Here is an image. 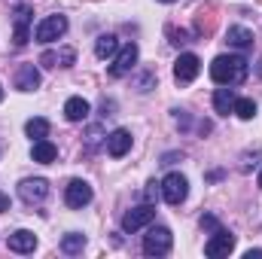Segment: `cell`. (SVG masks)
I'll return each mask as SVG.
<instances>
[{
    "label": "cell",
    "mask_w": 262,
    "mask_h": 259,
    "mask_svg": "<svg viewBox=\"0 0 262 259\" xmlns=\"http://www.w3.org/2000/svg\"><path fill=\"white\" fill-rule=\"evenodd\" d=\"M119 52V40L113 37V34H101L98 40H95V55L104 61V58H113Z\"/></svg>",
    "instance_id": "obj_18"
},
{
    "label": "cell",
    "mask_w": 262,
    "mask_h": 259,
    "mask_svg": "<svg viewBox=\"0 0 262 259\" xmlns=\"http://www.w3.org/2000/svg\"><path fill=\"white\" fill-rule=\"evenodd\" d=\"M186 195H189V180H186L180 171H171V174L162 180V198H165L171 207L183 204V201H186Z\"/></svg>",
    "instance_id": "obj_2"
},
{
    "label": "cell",
    "mask_w": 262,
    "mask_h": 259,
    "mask_svg": "<svg viewBox=\"0 0 262 259\" xmlns=\"http://www.w3.org/2000/svg\"><path fill=\"white\" fill-rule=\"evenodd\" d=\"M28 21H31V6H18L15 9V46H25L31 40V31H28Z\"/></svg>",
    "instance_id": "obj_16"
},
{
    "label": "cell",
    "mask_w": 262,
    "mask_h": 259,
    "mask_svg": "<svg viewBox=\"0 0 262 259\" xmlns=\"http://www.w3.org/2000/svg\"><path fill=\"white\" fill-rule=\"evenodd\" d=\"M18 195H21V201H28V204H40V201H46V195H49V183H46L43 177H28V180L18 183Z\"/></svg>",
    "instance_id": "obj_9"
},
{
    "label": "cell",
    "mask_w": 262,
    "mask_h": 259,
    "mask_svg": "<svg viewBox=\"0 0 262 259\" xmlns=\"http://www.w3.org/2000/svg\"><path fill=\"white\" fill-rule=\"evenodd\" d=\"M232 113H238L241 119H253V116H256V101H253V98H235Z\"/></svg>",
    "instance_id": "obj_22"
},
{
    "label": "cell",
    "mask_w": 262,
    "mask_h": 259,
    "mask_svg": "<svg viewBox=\"0 0 262 259\" xmlns=\"http://www.w3.org/2000/svg\"><path fill=\"white\" fill-rule=\"evenodd\" d=\"M226 43L232 46V49H253V31L250 28H241V25H232L229 31H226Z\"/></svg>",
    "instance_id": "obj_13"
},
{
    "label": "cell",
    "mask_w": 262,
    "mask_h": 259,
    "mask_svg": "<svg viewBox=\"0 0 262 259\" xmlns=\"http://www.w3.org/2000/svg\"><path fill=\"white\" fill-rule=\"evenodd\" d=\"M259 3H262V0H259Z\"/></svg>",
    "instance_id": "obj_36"
},
{
    "label": "cell",
    "mask_w": 262,
    "mask_h": 259,
    "mask_svg": "<svg viewBox=\"0 0 262 259\" xmlns=\"http://www.w3.org/2000/svg\"><path fill=\"white\" fill-rule=\"evenodd\" d=\"M244 256H247V259H262V250H247Z\"/></svg>",
    "instance_id": "obj_32"
},
{
    "label": "cell",
    "mask_w": 262,
    "mask_h": 259,
    "mask_svg": "<svg viewBox=\"0 0 262 259\" xmlns=\"http://www.w3.org/2000/svg\"><path fill=\"white\" fill-rule=\"evenodd\" d=\"M159 192H162V183L149 180V183H146V201H156V198H159Z\"/></svg>",
    "instance_id": "obj_28"
},
{
    "label": "cell",
    "mask_w": 262,
    "mask_h": 259,
    "mask_svg": "<svg viewBox=\"0 0 262 259\" xmlns=\"http://www.w3.org/2000/svg\"><path fill=\"white\" fill-rule=\"evenodd\" d=\"M216 31V6L213 3H201L195 12V21H192V34L198 40H210Z\"/></svg>",
    "instance_id": "obj_5"
},
{
    "label": "cell",
    "mask_w": 262,
    "mask_h": 259,
    "mask_svg": "<svg viewBox=\"0 0 262 259\" xmlns=\"http://www.w3.org/2000/svg\"><path fill=\"white\" fill-rule=\"evenodd\" d=\"M82 247H85V235H79V232H67L64 238H61V250L70 253V256L82 253Z\"/></svg>",
    "instance_id": "obj_21"
},
{
    "label": "cell",
    "mask_w": 262,
    "mask_h": 259,
    "mask_svg": "<svg viewBox=\"0 0 262 259\" xmlns=\"http://www.w3.org/2000/svg\"><path fill=\"white\" fill-rule=\"evenodd\" d=\"M250 73V64L244 55H220L210 64V79L216 85H241Z\"/></svg>",
    "instance_id": "obj_1"
},
{
    "label": "cell",
    "mask_w": 262,
    "mask_h": 259,
    "mask_svg": "<svg viewBox=\"0 0 262 259\" xmlns=\"http://www.w3.org/2000/svg\"><path fill=\"white\" fill-rule=\"evenodd\" d=\"M137 64V43H125L122 49H119V55H116V61L110 64V76L113 79H119V76H125L131 73Z\"/></svg>",
    "instance_id": "obj_10"
},
{
    "label": "cell",
    "mask_w": 262,
    "mask_h": 259,
    "mask_svg": "<svg viewBox=\"0 0 262 259\" xmlns=\"http://www.w3.org/2000/svg\"><path fill=\"white\" fill-rule=\"evenodd\" d=\"M55 156H58V149H55V143H52V140H46V137L34 140V146H31V159H34V162L49 165V162H55Z\"/></svg>",
    "instance_id": "obj_17"
},
{
    "label": "cell",
    "mask_w": 262,
    "mask_h": 259,
    "mask_svg": "<svg viewBox=\"0 0 262 259\" xmlns=\"http://www.w3.org/2000/svg\"><path fill=\"white\" fill-rule=\"evenodd\" d=\"M40 85V70L34 64H21L18 73H15V89L18 92H34Z\"/></svg>",
    "instance_id": "obj_15"
},
{
    "label": "cell",
    "mask_w": 262,
    "mask_h": 259,
    "mask_svg": "<svg viewBox=\"0 0 262 259\" xmlns=\"http://www.w3.org/2000/svg\"><path fill=\"white\" fill-rule=\"evenodd\" d=\"M156 220V204L152 201H146V204H140V207H131L128 213L122 217V232H137V229H143V226H149Z\"/></svg>",
    "instance_id": "obj_6"
},
{
    "label": "cell",
    "mask_w": 262,
    "mask_h": 259,
    "mask_svg": "<svg viewBox=\"0 0 262 259\" xmlns=\"http://www.w3.org/2000/svg\"><path fill=\"white\" fill-rule=\"evenodd\" d=\"M6 244H9L12 253H34V247H37V235L28 232V229H18V232H12V235L6 238Z\"/></svg>",
    "instance_id": "obj_12"
},
{
    "label": "cell",
    "mask_w": 262,
    "mask_h": 259,
    "mask_svg": "<svg viewBox=\"0 0 262 259\" xmlns=\"http://www.w3.org/2000/svg\"><path fill=\"white\" fill-rule=\"evenodd\" d=\"M165 34L171 37V43H174V46H186V43H189V31H183V28L168 25V28H165Z\"/></svg>",
    "instance_id": "obj_24"
},
{
    "label": "cell",
    "mask_w": 262,
    "mask_h": 259,
    "mask_svg": "<svg viewBox=\"0 0 262 259\" xmlns=\"http://www.w3.org/2000/svg\"><path fill=\"white\" fill-rule=\"evenodd\" d=\"M64 201H67V207H76V210L85 207L92 201V186L85 180H70L64 189Z\"/></svg>",
    "instance_id": "obj_11"
},
{
    "label": "cell",
    "mask_w": 262,
    "mask_h": 259,
    "mask_svg": "<svg viewBox=\"0 0 262 259\" xmlns=\"http://www.w3.org/2000/svg\"><path fill=\"white\" fill-rule=\"evenodd\" d=\"M198 70H201V58H198L195 52H183V55L174 61V79H177L180 85H189L198 76Z\"/></svg>",
    "instance_id": "obj_8"
},
{
    "label": "cell",
    "mask_w": 262,
    "mask_h": 259,
    "mask_svg": "<svg viewBox=\"0 0 262 259\" xmlns=\"http://www.w3.org/2000/svg\"><path fill=\"white\" fill-rule=\"evenodd\" d=\"M235 250V235L229 232V229H216V232H210V238H207V244H204V253L210 259L216 256H229Z\"/></svg>",
    "instance_id": "obj_7"
},
{
    "label": "cell",
    "mask_w": 262,
    "mask_h": 259,
    "mask_svg": "<svg viewBox=\"0 0 262 259\" xmlns=\"http://www.w3.org/2000/svg\"><path fill=\"white\" fill-rule=\"evenodd\" d=\"M128 149H131V131L116 128L110 137H107V153H110L113 159H122Z\"/></svg>",
    "instance_id": "obj_14"
},
{
    "label": "cell",
    "mask_w": 262,
    "mask_h": 259,
    "mask_svg": "<svg viewBox=\"0 0 262 259\" xmlns=\"http://www.w3.org/2000/svg\"><path fill=\"white\" fill-rule=\"evenodd\" d=\"M171 244H174V235L165 226H156V229H149L143 235V253L146 256H165L171 250Z\"/></svg>",
    "instance_id": "obj_3"
},
{
    "label": "cell",
    "mask_w": 262,
    "mask_h": 259,
    "mask_svg": "<svg viewBox=\"0 0 262 259\" xmlns=\"http://www.w3.org/2000/svg\"><path fill=\"white\" fill-rule=\"evenodd\" d=\"M64 116L70 119V122H82V119L89 116V101H85V98H79V95H76V98H70V101L64 104Z\"/></svg>",
    "instance_id": "obj_19"
},
{
    "label": "cell",
    "mask_w": 262,
    "mask_h": 259,
    "mask_svg": "<svg viewBox=\"0 0 262 259\" xmlns=\"http://www.w3.org/2000/svg\"><path fill=\"white\" fill-rule=\"evenodd\" d=\"M67 34V18L64 15H46L37 28H34V40L37 43H55L58 37Z\"/></svg>",
    "instance_id": "obj_4"
},
{
    "label": "cell",
    "mask_w": 262,
    "mask_h": 259,
    "mask_svg": "<svg viewBox=\"0 0 262 259\" xmlns=\"http://www.w3.org/2000/svg\"><path fill=\"white\" fill-rule=\"evenodd\" d=\"M0 101H3V89H0Z\"/></svg>",
    "instance_id": "obj_35"
},
{
    "label": "cell",
    "mask_w": 262,
    "mask_h": 259,
    "mask_svg": "<svg viewBox=\"0 0 262 259\" xmlns=\"http://www.w3.org/2000/svg\"><path fill=\"white\" fill-rule=\"evenodd\" d=\"M25 131H28V137H31V140H40V137H46V134H49V122H46V119H40V116H37V119H28Z\"/></svg>",
    "instance_id": "obj_23"
},
{
    "label": "cell",
    "mask_w": 262,
    "mask_h": 259,
    "mask_svg": "<svg viewBox=\"0 0 262 259\" xmlns=\"http://www.w3.org/2000/svg\"><path fill=\"white\" fill-rule=\"evenodd\" d=\"M232 107H235V95H232V89H216V92H213V110H216L220 116H229Z\"/></svg>",
    "instance_id": "obj_20"
},
{
    "label": "cell",
    "mask_w": 262,
    "mask_h": 259,
    "mask_svg": "<svg viewBox=\"0 0 262 259\" xmlns=\"http://www.w3.org/2000/svg\"><path fill=\"white\" fill-rule=\"evenodd\" d=\"M85 137H89V149H95V146H98V140H101V128H98V125H92Z\"/></svg>",
    "instance_id": "obj_29"
},
{
    "label": "cell",
    "mask_w": 262,
    "mask_h": 259,
    "mask_svg": "<svg viewBox=\"0 0 262 259\" xmlns=\"http://www.w3.org/2000/svg\"><path fill=\"white\" fill-rule=\"evenodd\" d=\"M6 210H9V198L0 192V213H6Z\"/></svg>",
    "instance_id": "obj_31"
},
{
    "label": "cell",
    "mask_w": 262,
    "mask_h": 259,
    "mask_svg": "<svg viewBox=\"0 0 262 259\" xmlns=\"http://www.w3.org/2000/svg\"><path fill=\"white\" fill-rule=\"evenodd\" d=\"M156 89V70H146L137 76V92H152Z\"/></svg>",
    "instance_id": "obj_25"
},
{
    "label": "cell",
    "mask_w": 262,
    "mask_h": 259,
    "mask_svg": "<svg viewBox=\"0 0 262 259\" xmlns=\"http://www.w3.org/2000/svg\"><path fill=\"white\" fill-rule=\"evenodd\" d=\"M159 3H174V0H159Z\"/></svg>",
    "instance_id": "obj_33"
},
{
    "label": "cell",
    "mask_w": 262,
    "mask_h": 259,
    "mask_svg": "<svg viewBox=\"0 0 262 259\" xmlns=\"http://www.w3.org/2000/svg\"><path fill=\"white\" fill-rule=\"evenodd\" d=\"M55 55H58V67H70L73 61H76V52H73L70 46H64V49H58Z\"/></svg>",
    "instance_id": "obj_26"
},
{
    "label": "cell",
    "mask_w": 262,
    "mask_h": 259,
    "mask_svg": "<svg viewBox=\"0 0 262 259\" xmlns=\"http://www.w3.org/2000/svg\"><path fill=\"white\" fill-rule=\"evenodd\" d=\"M201 229H204V232H216V229H223V226H220V220H216V217L204 213V217H201Z\"/></svg>",
    "instance_id": "obj_27"
},
{
    "label": "cell",
    "mask_w": 262,
    "mask_h": 259,
    "mask_svg": "<svg viewBox=\"0 0 262 259\" xmlns=\"http://www.w3.org/2000/svg\"><path fill=\"white\" fill-rule=\"evenodd\" d=\"M259 189H262V171H259Z\"/></svg>",
    "instance_id": "obj_34"
},
{
    "label": "cell",
    "mask_w": 262,
    "mask_h": 259,
    "mask_svg": "<svg viewBox=\"0 0 262 259\" xmlns=\"http://www.w3.org/2000/svg\"><path fill=\"white\" fill-rule=\"evenodd\" d=\"M40 64L43 67H58V55H55V52H43V55H40Z\"/></svg>",
    "instance_id": "obj_30"
}]
</instances>
